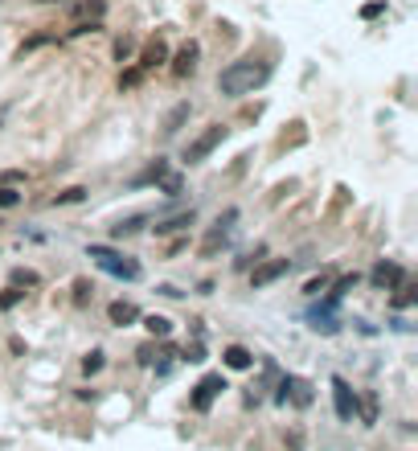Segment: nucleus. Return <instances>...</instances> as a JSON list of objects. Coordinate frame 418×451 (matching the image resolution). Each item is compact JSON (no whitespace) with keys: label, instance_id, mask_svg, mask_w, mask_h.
<instances>
[{"label":"nucleus","instance_id":"obj_28","mask_svg":"<svg viewBox=\"0 0 418 451\" xmlns=\"http://www.w3.org/2000/svg\"><path fill=\"white\" fill-rule=\"evenodd\" d=\"M21 296H25L21 287H4V291H0V308H4V312H8V308H17V300H21Z\"/></svg>","mask_w":418,"mask_h":451},{"label":"nucleus","instance_id":"obj_14","mask_svg":"<svg viewBox=\"0 0 418 451\" xmlns=\"http://www.w3.org/2000/svg\"><path fill=\"white\" fill-rule=\"evenodd\" d=\"M332 308H336V300H328V304H324V312L316 308V312L308 316V320H312V328H316V332H324V337H332V332L340 328V324H336V316H332Z\"/></svg>","mask_w":418,"mask_h":451},{"label":"nucleus","instance_id":"obj_8","mask_svg":"<svg viewBox=\"0 0 418 451\" xmlns=\"http://www.w3.org/2000/svg\"><path fill=\"white\" fill-rule=\"evenodd\" d=\"M369 279H373V287H381V291H394L398 283H406V271L398 267V263H390V259H381V263L369 271Z\"/></svg>","mask_w":418,"mask_h":451},{"label":"nucleus","instance_id":"obj_32","mask_svg":"<svg viewBox=\"0 0 418 451\" xmlns=\"http://www.w3.org/2000/svg\"><path fill=\"white\" fill-rule=\"evenodd\" d=\"M181 361H193V365H201V361H205V349H201V345H189L185 353H181Z\"/></svg>","mask_w":418,"mask_h":451},{"label":"nucleus","instance_id":"obj_9","mask_svg":"<svg viewBox=\"0 0 418 451\" xmlns=\"http://www.w3.org/2000/svg\"><path fill=\"white\" fill-rule=\"evenodd\" d=\"M193 222H197V214H193V205H189V210L168 214V218H156V226H152V230L164 238V234H177V230H185V226H193Z\"/></svg>","mask_w":418,"mask_h":451},{"label":"nucleus","instance_id":"obj_24","mask_svg":"<svg viewBox=\"0 0 418 451\" xmlns=\"http://www.w3.org/2000/svg\"><path fill=\"white\" fill-rule=\"evenodd\" d=\"M398 291H402V296H394V308H410V304L418 300V287H415V283H398Z\"/></svg>","mask_w":418,"mask_h":451},{"label":"nucleus","instance_id":"obj_2","mask_svg":"<svg viewBox=\"0 0 418 451\" xmlns=\"http://www.w3.org/2000/svg\"><path fill=\"white\" fill-rule=\"evenodd\" d=\"M226 390V377L222 373H205L197 386H193V394H189V410H197V414H205L209 406L218 402V394Z\"/></svg>","mask_w":418,"mask_h":451},{"label":"nucleus","instance_id":"obj_38","mask_svg":"<svg viewBox=\"0 0 418 451\" xmlns=\"http://www.w3.org/2000/svg\"><path fill=\"white\" fill-rule=\"evenodd\" d=\"M152 353H156V349H152V345H143V349H139V353H136V357H139V365H152V361H156V357H152Z\"/></svg>","mask_w":418,"mask_h":451},{"label":"nucleus","instance_id":"obj_21","mask_svg":"<svg viewBox=\"0 0 418 451\" xmlns=\"http://www.w3.org/2000/svg\"><path fill=\"white\" fill-rule=\"evenodd\" d=\"M78 201H87V189L82 185H74V189H66V193L53 197V205H78Z\"/></svg>","mask_w":418,"mask_h":451},{"label":"nucleus","instance_id":"obj_30","mask_svg":"<svg viewBox=\"0 0 418 451\" xmlns=\"http://www.w3.org/2000/svg\"><path fill=\"white\" fill-rule=\"evenodd\" d=\"M21 283H25V287H37V271H17V275H12V287H21Z\"/></svg>","mask_w":418,"mask_h":451},{"label":"nucleus","instance_id":"obj_17","mask_svg":"<svg viewBox=\"0 0 418 451\" xmlns=\"http://www.w3.org/2000/svg\"><path fill=\"white\" fill-rule=\"evenodd\" d=\"M143 226H148V218H143V214H132V218H123V222L111 226V234H115V238H128V234H139Z\"/></svg>","mask_w":418,"mask_h":451},{"label":"nucleus","instance_id":"obj_19","mask_svg":"<svg viewBox=\"0 0 418 451\" xmlns=\"http://www.w3.org/2000/svg\"><path fill=\"white\" fill-rule=\"evenodd\" d=\"M164 173H168V160H164V156H156V160L148 164V173H139V177H136V185H152V180H160Z\"/></svg>","mask_w":418,"mask_h":451},{"label":"nucleus","instance_id":"obj_34","mask_svg":"<svg viewBox=\"0 0 418 451\" xmlns=\"http://www.w3.org/2000/svg\"><path fill=\"white\" fill-rule=\"evenodd\" d=\"M373 423H377V398L365 394V427H373Z\"/></svg>","mask_w":418,"mask_h":451},{"label":"nucleus","instance_id":"obj_7","mask_svg":"<svg viewBox=\"0 0 418 451\" xmlns=\"http://www.w3.org/2000/svg\"><path fill=\"white\" fill-rule=\"evenodd\" d=\"M287 271H291V263H287V259H267V263H254V271H250V287H267V283L283 279Z\"/></svg>","mask_w":418,"mask_h":451},{"label":"nucleus","instance_id":"obj_11","mask_svg":"<svg viewBox=\"0 0 418 451\" xmlns=\"http://www.w3.org/2000/svg\"><path fill=\"white\" fill-rule=\"evenodd\" d=\"M197 58H201V45L185 42V45H181V53H177V62H173V74H177V78L193 74V70H197Z\"/></svg>","mask_w":418,"mask_h":451},{"label":"nucleus","instance_id":"obj_18","mask_svg":"<svg viewBox=\"0 0 418 451\" xmlns=\"http://www.w3.org/2000/svg\"><path fill=\"white\" fill-rule=\"evenodd\" d=\"M143 328H148L152 337H160V341H164V337L173 332V320H168V316H143Z\"/></svg>","mask_w":418,"mask_h":451},{"label":"nucleus","instance_id":"obj_33","mask_svg":"<svg viewBox=\"0 0 418 451\" xmlns=\"http://www.w3.org/2000/svg\"><path fill=\"white\" fill-rule=\"evenodd\" d=\"M381 12H385V0H373V4H365V8H361V17H365V21L381 17Z\"/></svg>","mask_w":418,"mask_h":451},{"label":"nucleus","instance_id":"obj_20","mask_svg":"<svg viewBox=\"0 0 418 451\" xmlns=\"http://www.w3.org/2000/svg\"><path fill=\"white\" fill-rule=\"evenodd\" d=\"M103 12H107V0H82L74 8V17H91V21H103Z\"/></svg>","mask_w":418,"mask_h":451},{"label":"nucleus","instance_id":"obj_4","mask_svg":"<svg viewBox=\"0 0 418 451\" xmlns=\"http://www.w3.org/2000/svg\"><path fill=\"white\" fill-rule=\"evenodd\" d=\"M234 222H238V210H226V214H218V222H214V230L205 234V242H201V259H214L226 242H230V230Z\"/></svg>","mask_w":418,"mask_h":451},{"label":"nucleus","instance_id":"obj_3","mask_svg":"<svg viewBox=\"0 0 418 451\" xmlns=\"http://www.w3.org/2000/svg\"><path fill=\"white\" fill-rule=\"evenodd\" d=\"M91 259H98V267L111 271V275H119V279H128V283H136L139 275V263H132V259H123V255H115V250H107V246H91Z\"/></svg>","mask_w":418,"mask_h":451},{"label":"nucleus","instance_id":"obj_26","mask_svg":"<svg viewBox=\"0 0 418 451\" xmlns=\"http://www.w3.org/2000/svg\"><path fill=\"white\" fill-rule=\"evenodd\" d=\"M21 205V193L12 185H0V210H17Z\"/></svg>","mask_w":418,"mask_h":451},{"label":"nucleus","instance_id":"obj_12","mask_svg":"<svg viewBox=\"0 0 418 451\" xmlns=\"http://www.w3.org/2000/svg\"><path fill=\"white\" fill-rule=\"evenodd\" d=\"M107 320H111L115 328H128V324H136L139 320V308L132 304V300H115V304L107 308Z\"/></svg>","mask_w":418,"mask_h":451},{"label":"nucleus","instance_id":"obj_6","mask_svg":"<svg viewBox=\"0 0 418 451\" xmlns=\"http://www.w3.org/2000/svg\"><path fill=\"white\" fill-rule=\"evenodd\" d=\"M222 139H226V128H222V124L205 128V132H201V135H197V139L185 148V160H189V164H201V160H205V156H209V152H214Z\"/></svg>","mask_w":418,"mask_h":451},{"label":"nucleus","instance_id":"obj_16","mask_svg":"<svg viewBox=\"0 0 418 451\" xmlns=\"http://www.w3.org/2000/svg\"><path fill=\"white\" fill-rule=\"evenodd\" d=\"M287 402L291 406H312V382H304V377L291 373V394H287Z\"/></svg>","mask_w":418,"mask_h":451},{"label":"nucleus","instance_id":"obj_15","mask_svg":"<svg viewBox=\"0 0 418 451\" xmlns=\"http://www.w3.org/2000/svg\"><path fill=\"white\" fill-rule=\"evenodd\" d=\"M189 115H193V107H189V103H177V107L164 115V135H177L189 124Z\"/></svg>","mask_w":418,"mask_h":451},{"label":"nucleus","instance_id":"obj_10","mask_svg":"<svg viewBox=\"0 0 418 451\" xmlns=\"http://www.w3.org/2000/svg\"><path fill=\"white\" fill-rule=\"evenodd\" d=\"M164 62H168V45H164V37H152L143 45V53H139V70H156Z\"/></svg>","mask_w":418,"mask_h":451},{"label":"nucleus","instance_id":"obj_25","mask_svg":"<svg viewBox=\"0 0 418 451\" xmlns=\"http://www.w3.org/2000/svg\"><path fill=\"white\" fill-rule=\"evenodd\" d=\"M328 283H332V275H328V271H320V275H312V279H308V287H304V296H320V291H324Z\"/></svg>","mask_w":418,"mask_h":451},{"label":"nucleus","instance_id":"obj_22","mask_svg":"<svg viewBox=\"0 0 418 451\" xmlns=\"http://www.w3.org/2000/svg\"><path fill=\"white\" fill-rule=\"evenodd\" d=\"M353 287H357V271H353V275H340V279L332 283V296H328V300H340V296H349Z\"/></svg>","mask_w":418,"mask_h":451},{"label":"nucleus","instance_id":"obj_39","mask_svg":"<svg viewBox=\"0 0 418 451\" xmlns=\"http://www.w3.org/2000/svg\"><path fill=\"white\" fill-rule=\"evenodd\" d=\"M287 448L299 451V448H304V435H299V431H291V435H287Z\"/></svg>","mask_w":418,"mask_h":451},{"label":"nucleus","instance_id":"obj_31","mask_svg":"<svg viewBox=\"0 0 418 451\" xmlns=\"http://www.w3.org/2000/svg\"><path fill=\"white\" fill-rule=\"evenodd\" d=\"M287 394H291V373L287 377H279V390H275V402L287 406Z\"/></svg>","mask_w":418,"mask_h":451},{"label":"nucleus","instance_id":"obj_1","mask_svg":"<svg viewBox=\"0 0 418 451\" xmlns=\"http://www.w3.org/2000/svg\"><path fill=\"white\" fill-rule=\"evenodd\" d=\"M267 78H271V62H263V58H238V62H230L218 74V90L238 99V94H250L254 87H263Z\"/></svg>","mask_w":418,"mask_h":451},{"label":"nucleus","instance_id":"obj_13","mask_svg":"<svg viewBox=\"0 0 418 451\" xmlns=\"http://www.w3.org/2000/svg\"><path fill=\"white\" fill-rule=\"evenodd\" d=\"M222 365L242 373V369H250V365H254V353H250L246 345H226V349H222Z\"/></svg>","mask_w":418,"mask_h":451},{"label":"nucleus","instance_id":"obj_5","mask_svg":"<svg viewBox=\"0 0 418 451\" xmlns=\"http://www.w3.org/2000/svg\"><path fill=\"white\" fill-rule=\"evenodd\" d=\"M332 402H336V418L340 423H353L361 414V402H357V394H353V386L345 377H332Z\"/></svg>","mask_w":418,"mask_h":451},{"label":"nucleus","instance_id":"obj_29","mask_svg":"<svg viewBox=\"0 0 418 451\" xmlns=\"http://www.w3.org/2000/svg\"><path fill=\"white\" fill-rule=\"evenodd\" d=\"M263 259H267V246H254V250H246V255L238 259V267L246 271V267H250V263H263Z\"/></svg>","mask_w":418,"mask_h":451},{"label":"nucleus","instance_id":"obj_35","mask_svg":"<svg viewBox=\"0 0 418 451\" xmlns=\"http://www.w3.org/2000/svg\"><path fill=\"white\" fill-rule=\"evenodd\" d=\"M115 58H119V62H128V58H132V42H128V37H119V42H115Z\"/></svg>","mask_w":418,"mask_h":451},{"label":"nucleus","instance_id":"obj_27","mask_svg":"<svg viewBox=\"0 0 418 451\" xmlns=\"http://www.w3.org/2000/svg\"><path fill=\"white\" fill-rule=\"evenodd\" d=\"M181 185H185V180L177 177V173H164V177H160V189H164L168 197H177V193H181Z\"/></svg>","mask_w":418,"mask_h":451},{"label":"nucleus","instance_id":"obj_40","mask_svg":"<svg viewBox=\"0 0 418 451\" xmlns=\"http://www.w3.org/2000/svg\"><path fill=\"white\" fill-rule=\"evenodd\" d=\"M37 4H53V0H37Z\"/></svg>","mask_w":418,"mask_h":451},{"label":"nucleus","instance_id":"obj_36","mask_svg":"<svg viewBox=\"0 0 418 451\" xmlns=\"http://www.w3.org/2000/svg\"><path fill=\"white\" fill-rule=\"evenodd\" d=\"M139 78H143V70H139V66H136V70H128V74H119V87H136Z\"/></svg>","mask_w":418,"mask_h":451},{"label":"nucleus","instance_id":"obj_23","mask_svg":"<svg viewBox=\"0 0 418 451\" xmlns=\"http://www.w3.org/2000/svg\"><path fill=\"white\" fill-rule=\"evenodd\" d=\"M103 365H107V357H103V349H91V353L82 357V373H87V377H94V373H98Z\"/></svg>","mask_w":418,"mask_h":451},{"label":"nucleus","instance_id":"obj_37","mask_svg":"<svg viewBox=\"0 0 418 451\" xmlns=\"http://www.w3.org/2000/svg\"><path fill=\"white\" fill-rule=\"evenodd\" d=\"M4 185H12V189H17V185H21V180H25V173H21V169H12V173H4Z\"/></svg>","mask_w":418,"mask_h":451}]
</instances>
